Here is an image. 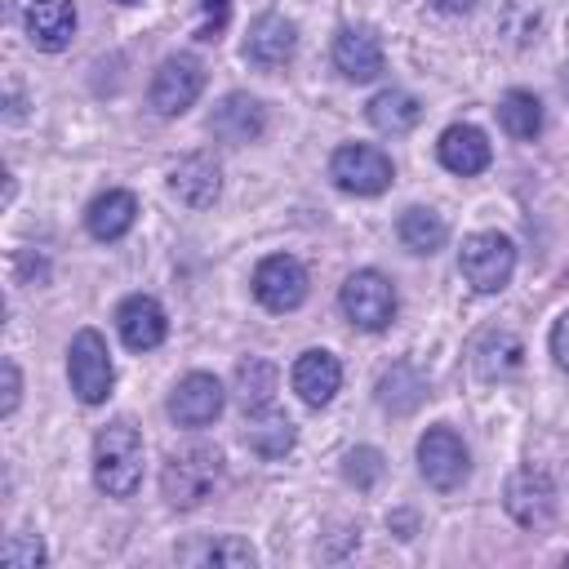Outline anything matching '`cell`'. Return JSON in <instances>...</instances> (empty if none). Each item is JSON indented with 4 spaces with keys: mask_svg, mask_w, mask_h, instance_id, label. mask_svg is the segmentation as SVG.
Wrapping results in <instances>:
<instances>
[{
    "mask_svg": "<svg viewBox=\"0 0 569 569\" xmlns=\"http://www.w3.org/2000/svg\"><path fill=\"white\" fill-rule=\"evenodd\" d=\"M93 480L111 498H129L142 480V436L120 418L107 422L93 440Z\"/></svg>",
    "mask_w": 569,
    "mask_h": 569,
    "instance_id": "6da1fadb",
    "label": "cell"
},
{
    "mask_svg": "<svg viewBox=\"0 0 569 569\" xmlns=\"http://www.w3.org/2000/svg\"><path fill=\"white\" fill-rule=\"evenodd\" d=\"M222 480V453L213 445H182L164 458V471H160V489L173 507H200L213 485Z\"/></svg>",
    "mask_w": 569,
    "mask_h": 569,
    "instance_id": "7a4b0ae2",
    "label": "cell"
},
{
    "mask_svg": "<svg viewBox=\"0 0 569 569\" xmlns=\"http://www.w3.org/2000/svg\"><path fill=\"white\" fill-rule=\"evenodd\" d=\"M458 267L476 293H498L516 271V244L498 231H476L458 249Z\"/></svg>",
    "mask_w": 569,
    "mask_h": 569,
    "instance_id": "3957f363",
    "label": "cell"
},
{
    "mask_svg": "<svg viewBox=\"0 0 569 569\" xmlns=\"http://www.w3.org/2000/svg\"><path fill=\"white\" fill-rule=\"evenodd\" d=\"M67 373H71V391H76L84 405H102V400L111 396L116 369H111V351H107V342H102L98 329H80V333L71 338Z\"/></svg>",
    "mask_w": 569,
    "mask_h": 569,
    "instance_id": "277c9868",
    "label": "cell"
},
{
    "mask_svg": "<svg viewBox=\"0 0 569 569\" xmlns=\"http://www.w3.org/2000/svg\"><path fill=\"white\" fill-rule=\"evenodd\" d=\"M342 311L356 329H387L396 320V289L382 271H351L342 280Z\"/></svg>",
    "mask_w": 569,
    "mask_h": 569,
    "instance_id": "5b68a950",
    "label": "cell"
},
{
    "mask_svg": "<svg viewBox=\"0 0 569 569\" xmlns=\"http://www.w3.org/2000/svg\"><path fill=\"white\" fill-rule=\"evenodd\" d=\"M329 178L351 196H378L391 187V160L369 142H347L333 151Z\"/></svg>",
    "mask_w": 569,
    "mask_h": 569,
    "instance_id": "8992f818",
    "label": "cell"
},
{
    "mask_svg": "<svg viewBox=\"0 0 569 569\" xmlns=\"http://www.w3.org/2000/svg\"><path fill=\"white\" fill-rule=\"evenodd\" d=\"M418 467H422V476H427L431 489L449 493V489H458V485L467 480L471 458H467V445L458 440L453 427H431V431L418 440Z\"/></svg>",
    "mask_w": 569,
    "mask_h": 569,
    "instance_id": "52a82bcc",
    "label": "cell"
},
{
    "mask_svg": "<svg viewBox=\"0 0 569 569\" xmlns=\"http://www.w3.org/2000/svg\"><path fill=\"white\" fill-rule=\"evenodd\" d=\"M502 507L516 525L525 529H542L551 516H556V485L542 467H520L511 471L507 489H502Z\"/></svg>",
    "mask_w": 569,
    "mask_h": 569,
    "instance_id": "ba28073f",
    "label": "cell"
},
{
    "mask_svg": "<svg viewBox=\"0 0 569 569\" xmlns=\"http://www.w3.org/2000/svg\"><path fill=\"white\" fill-rule=\"evenodd\" d=\"M204 89V67L191 53H173L151 76V107L160 116H182Z\"/></svg>",
    "mask_w": 569,
    "mask_h": 569,
    "instance_id": "9c48e42d",
    "label": "cell"
},
{
    "mask_svg": "<svg viewBox=\"0 0 569 569\" xmlns=\"http://www.w3.org/2000/svg\"><path fill=\"white\" fill-rule=\"evenodd\" d=\"M253 293H258V302L267 311H293V307H302V298H307V271H302V262L289 258V253L262 258L258 271H253Z\"/></svg>",
    "mask_w": 569,
    "mask_h": 569,
    "instance_id": "30bf717a",
    "label": "cell"
},
{
    "mask_svg": "<svg viewBox=\"0 0 569 569\" xmlns=\"http://www.w3.org/2000/svg\"><path fill=\"white\" fill-rule=\"evenodd\" d=\"M298 49V31L289 18L280 13H262L249 22V36H244V62H253L258 71H276L293 58Z\"/></svg>",
    "mask_w": 569,
    "mask_h": 569,
    "instance_id": "8fae6325",
    "label": "cell"
},
{
    "mask_svg": "<svg viewBox=\"0 0 569 569\" xmlns=\"http://www.w3.org/2000/svg\"><path fill=\"white\" fill-rule=\"evenodd\" d=\"M267 129V107L249 93H227L213 116H209V133L218 142H231V147H244V142H258Z\"/></svg>",
    "mask_w": 569,
    "mask_h": 569,
    "instance_id": "7c38bea8",
    "label": "cell"
},
{
    "mask_svg": "<svg viewBox=\"0 0 569 569\" xmlns=\"http://www.w3.org/2000/svg\"><path fill=\"white\" fill-rule=\"evenodd\" d=\"M222 382L213 373H187L169 396V418L178 427H204L222 413Z\"/></svg>",
    "mask_w": 569,
    "mask_h": 569,
    "instance_id": "4fadbf2b",
    "label": "cell"
},
{
    "mask_svg": "<svg viewBox=\"0 0 569 569\" xmlns=\"http://www.w3.org/2000/svg\"><path fill=\"white\" fill-rule=\"evenodd\" d=\"M169 187H173V196H178L182 204L204 209V204H213L218 191H222V169H218V160H213L209 151H191V156H182V160L169 169Z\"/></svg>",
    "mask_w": 569,
    "mask_h": 569,
    "instance_id": "5bb4252c",
    "label": "cell"
},
{
    "mask_svg": "<svg viewBox=\"0 0 569 569\" xmlns=\"http://www.w3.org/2000/svg\"><path fill=\"white\" fill-rule=\"evenodd\" d=\"M333 67L347 80H356V84L373 80L382 71V44H378V36L369 27H342L333 36Z\"/></svg>",
    "mask_w": 569,
    "mask_h": 569,
    "instance_id": "9a60e30c",
    "label": "cell"
},
{
    "mask_svg": "<svg viewBox=\"0 0 569 569\" xmlns=\"http://www.w3.org/2000/svg\"><path fill=\"white\" fill-rule=\"evenodd\" d=\"M116 329H120V338H124L129 351H151V347L164 342V329H169V325H164V311H160L156 298L133 293V298L120 302V311H116Z\"/></svg>",
    "mask_w": 569,
    "mask_h": 569,
    "instance_id": "2e32d148",
    "label": "cell"
},
{
    "mask_svg": "<svg viewBox=\"0 0 569 569\" xmlns=\"http://www.w3.org/2000/svg\"><path fill=\"white\" fill-rule=\"evenodd\" d=\"M471 365L480 378L498 382V378H511L520 373L525 365V342L511 333V329H485L476 342H471Z\"/></svg>",
    "mask_w": 569,
    "mask_h": 569,
    "instance_id": "e0dca14e",
    "label": "cell"
},
{
    "mask_svg": "<svg viewBox=\"0 0 569 569\" xmlns=\"http://www.w3.org/2000/svg\"><path fill=\"white\" fill-rule=\"evenodd\" d=\"M293 391L311 405V409H320V405H329L333 400V391H338V382H342V365H338V356H329V351H302L298 360H293Z\"/></svg>",
    "mask_w": 569,
    "mask_h": 569,
    "instance_id": "ac0fdd59",
    "label": "cell"
},
{
    "mask_svg": "<svg viewBox=\"0 0 569 569\" xmlns=\"http://www.w3.org/2000/svg\"><path fill=\"white\" fill-rule=\"evenodd\" d=\"M27 36L44 53L67 49L71 36H76V9H71V0H31V9H27Z\"/></svg>",
    "mask_w": 569,
    "mask_h": 569,
    "instance_id": "d6986e66",
    "label": "cell"
},
{
    "mask_svg": "<svg viewBox=\"0 0 569 569\" xmlns=\"http://www.w3.org/2000/svg\"><path fill=\"white\" fill-rule=\"evenodd\" d=\"M436 151H440V164L449 173H462V178H471V173H480L489 164V142H485V133L476 124H449L440 133Z\"/></svg>",
    "mask_w": 569,
    "mask_h": 569,
    "instance_id": "ffe728a7",
    "label": "cell"
},
{
    "mask_svg": "<svg viewBox=\"0 0 569 569\" xmlns=\"http://www.w3.org/2000/svg\"><path fill=\"white\" fill-rule=\"evenodd\" d=\"M138 218V200L129 191H102L89 209H84V227L93 240H120Z\"/></svg>",
    "mask_w": 569,
    "mask_h": 569,
    "instance_id": "44dd1931",
    "label": "cell"
},
{
    "mask_svg": "<svg viewBox=\"0 0 569 569\" xmlns=\"http://www.w3.org/2000/svg\"><path fill=\"white\" fill-rule=\"evenodd\" d=\"M249 422H244V445L253 449V453H262V458H284L289 449H293V422L280 413V409H253V413H244Z\"/></svg>",
    "mask_w": 569,
    "mask_h": 569,
    "instance_id": "7402d4cb",
    "label": "cell"
},
{
    "mask_svg": "<svg viewBox=\"0 0 569 569\" xmlns=\"http://www.w3.org/2000/svg\"><path fill=\"white\" fill-rule=\"evenodd\" d=\"M418 120H422V102L413 93H405V89H382L369 102V124L378 133H409Z\"/></svg>",
    "mask_w": 569,
    "mask_h": 569,
    "instance_id": "603a6c76",
    "label": "cell"
},
{
    "mask_svg": "<svg viewBox=\"0 0 569 569\" xmlns=\"http://www.w3.org/2000/svg\"><path fill=\"white\" fill-rule=\"evenodd\" d=\"M396 236H400V244H405L409 253H436V249L445 244L449 227H445V218H440L436 209H422V204H413V209H405V213H400V222H396Z\"/></svg>",
    "mask_w": 569,
    "mask_h": 569,
    "instance_id": "cb8c5ba5",
    "label": "cell"
},
{
    "mask_svg": "<svg viewBox=\"0 0 569 569\" xmlns=\"http://www.w3.org/2000/svg\"><path fill=\"white\" fill-rule=\"evenodd\" d=\"M236 400L244 413L253 409H267L276 400V365L262 360V356H249L236 365Z\"/></svg>",
    "mask_w": 569,
    "mask_h": 569,
    "instance_id": "d4e9b609",
    "label": "cell"
},
{
    "mask_svg": "<svg viewBox=\"0 0 569 569\" xmlns=\"http://www.w3.org/2000/svg\"><path fill=\"white\" fill-rule=\"evenodd\" d=\"M422 396H427V382H422V373H418L413 365H405V360L391 365V369L378 378V405L391 409V413H409V409H418Z\"/></svg>",
    "mask_w": 569,
    "mask_h": 569,
    "instance_id": "484cf974",
    "label": "cell"
},
{
    "mask_svg": "<svg viewBox=\"0 0 569 569\" xmlns=\"http://www.w3.org/2000/svg\"><path fill=\"white\" fill-rule=\"evenodd\" d=\"M498 120H502V129H507L511 138L529 142V138L542 133V102H538L529 89H511V93L498 102Z\"/></svg>",
    "mask_w": 569,
    "mask_h": 569,
    "instance_id": "4316f807",
    "label": "cell"
},
{
    "mask_svg": "<svg viewBox=\"0 0 569 569\" xmlns=\"http://www.w3.org/2000/svg\"><path fill=\"white\" fill-rule=\"evenodd\" d=\"M178 560H187V565H231V569H240V565H253V547L240 542V538H209V542L182 547Z\"/></svg>",
    "mask_w": 569,
    "mask_h": 569,
    "instance_id": "83f0119b",
    "label": "cell"
},
{
    "mask_svg": "<svg viewBox=\"0 0 569 569\" xmlns=\"http://www.w3.org/2000/svg\"><path fill=\"white\" fill-rule=\"evenodd\" d=\"M382 471H387V462H382V453L369 449V445H360V449H351V453L342 458V476H347L356 489H373V485L382 480Z\"/></svg>",
    "mask_w": 569,
    "mask_h": 569,
    "instance_id": "f1b7e54d",
    "label": "cell"
},
{
    "mask_svg": "<svg viewBox=\"0 0 569 569\" xmlns=\"http://www.w3.org/2000/svg\"><path fill=\"white\" fill-rule=\"evenodd\" d=\"M0 560H4V569H36V565H44V542L36 533H9L0 547Z\"/></svg>",
    "mask_w": 569,
    "mask_h": 569,
    "instance_id": "f546056e",
    "label": "cell"
},
{
    "mask_svg": "<svg viewBox=\"0 0 569 569\" xmlns=\"http://www.w3.org/2000/svg\"><path fill=\"white\" fill-rule=\"evenodd\" d=\"M227 13H231L227 0H204L200 4V22H196V36L200 40H218V31L227 27Z\"/></svg>",
    "mask_w": 569,
    "mask_h": 569,
    "instance_id": "4dcf8cb0",
    "label": "cell"
},
{
    "mask_svg": "<svg viewBox=\"0 0 569 569\" xmlns=\"http://www.w3.org/2000/svg\"><path fill=\"white\" fill-rule=\"evenodd\" d=\"M551 356H556L560 369H569V311L551 325Z\"/></svg>",
    "mask_w": 569,
    "mask_h": 569,
    "instance_id": "1f68e13d",
    "label": "cell"
},
{
    "mask_svg": "<svg viewBox=\"0 0 569 569\" xmlns=\"http://www.w3.org/2000/svg\"><path fill=\"white\" fill-rule=\"evenodd\" d=\"M18 396H22V378H18V365L13 360H4V413H13L18 409Z\"/></svg>",
    "mask_w": 569,
    "mask_h": 569,
    "instance_id": "d6a6232c",
    "label": "cell"
},
{
    "mask_svg": "<svg viewBox=\"0 0 569 569\" xmlns=\"http://www.w3.org/2000/svg\"><path fill=\"white\" fill-rule=\"evenodd\" d=\"M440 13H467V9H476V0H431Z\"/></svg>",
    "mask_w": 569,
    "mask_h": 569,
    "instance_id": "836d02e7",
    "label": "cell"
},
{
    "mask_svg": "<svg viewBox=\"0 0 569 569\" xmlns=\"http://www.w3.org/2000/svg\"><path fill=\"white\" fill-rule=\"evenodd\" d=\"M560 84H565V98H569V67H565V76H560Z\"/></svg>",
    "mask_w": 569,
    "mask_h": 569,
    "instance_id": "e575fe53",
    "label": "cell"
},
{
    "mask_svg": "<svg viewBox=\"0 0 569 569\" xmlns=\"http://www.w3.org/2000/svg\"><path fill=\"white\" fill-rule=\"evenodd\" d=\"M116 4H133V0H116Z\"/></svg>",
    "mask_w": 569,
    "mask_h": 569,
    "instance_id": "d590c367",
    "label": "cell"
}]
</instances>
